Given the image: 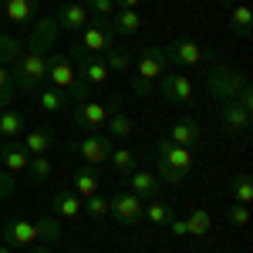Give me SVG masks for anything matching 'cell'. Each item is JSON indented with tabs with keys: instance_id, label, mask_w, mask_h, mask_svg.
<instances>
[{
	"instance_id": "6da1fadb",
	"label": "cell",
	"mask_w": 253,
	"mask_h": 253,
	"mask_svg": "<svg viewBox=\"0 0 253 253\" xmlns=\"http://www.w3.org/2000/svg\"><path fill=\"white\" fill-rule=\"evenodd\" d=\"M152 152H156L159 182H169V186L186 182V175H189V169H193V152H189L186 145H175V142H169V138L162 135V138H156Z\"/></svg>"
},
{
	"instance_id": "7a4b0ae2",
	"label": "cell",
	"mask_w": 253,
	"mask_h": 253,
	"mask_svg": "<svg viewBox=\"0 0 253 253\" xmlns=\"http://www.w3.org/2000/svg\"><path fill=\"white\" fill-rule=\"evenodd\" d=\"M206 95L216 98V101H230V98H243V101H253V91H250V81L243 71H236L230 64H219L213 61L210 64V71H206Z\"/></svg>"
},
{
	"instance_id": "3957f363",
	"label": "cell",
	"mask_w": 253,
	"mask_h": 253,
	"mask_svg": "<svg viewBox=\"0 0 253 253\" xmlns=\"http://www.w3.org/2000/svg\"><path fill=\"white\" fill-rule=\"evenodd\" d=\"M47 81L54 88H61L71 101H88V95H91V84L78 78L75 61H71L68 51H51L47 54Z\"/></svg>"
},
{
	"instance_id": "277c9868",
	"label": "cell",
	"mask_w": 253,
	"mask_h": 253,
	"mask_svg": "<svg viewBox=\"0 0 253 253\" xmlns=\"http://www.w3.org/2000/svg\"><path fill=\"white\" fill-rule=\"evenodd\" d=\"M10 78L17 84V91H38V88H44L47 84V54L24 47V54L14 61Z\"/></svg>"
},
{
	"instance_id": "5b68a950",
	"label": "cell",
	"mask_w": 253,
	"mask_h": 253,
	"mask_svg": "<svg viewBox=\"0 0 253 253\" xmlns=\"http://www.w3.org/2000/svg\"><path fill=\"white\" fill-rule=\"evenodd\" d=\"M118 108V98H108V101H75L71 105V122H75V128H81V132H95V128H105V122H108V115Z\"/></svg>"
},
{
	"instance_id": "8992f818",
	"label": "cell",
	"mask_w": 253,
	"mask_h": 253,
	"mask_svg": "<svg viewBox=\"0 0 253 253\" xmlns=\"http://www.w3.org/2000/svg\"><path fill=\"white\" fill-rule=\"evenodd\" d=\"M115 27L108 24V17L101 20H88V27L81 31V41H78V51L81 54H95V58H101L112 44H115Z\"/></svg>"
},
{
	"instance_id": "52a82bcc",
	"label": "cell",
	"mask_w": 253,
	"mask_h": 253,
	"mask_svg": "<svg viewBox=\"0 0 253 253\" xmlns=\"http://www.w3.org/2000/svg\"><path fill=\"white\" fill-rule=\"evenodd\" d=\"M156 95L162 101H172V105H193V98H196L193 78L189 75H179V71H166L156 81Z\"/></svg>"
},
{
	"instance_id": "ba28073f",
	"label": "cell",
	"mask_w": 253,
	"mask_h": 253,
	"mask_svg": "<svg viewBox=\"0 0 253 253\" xmlns=\"http://www.w3.org/2000/svg\"><path fill=\"white\" fill-rule=\"evenodd\" d=\"M162 51H166V61L172 64L175 71H179V68H196V64H203V58L206 61L213 58V51H203V47L189 38L169 41V44H162Z\"/></svg>"
},
{
	"instance_id": "9c48e42d",
	"label": "cell",
	"mask_w": 253,
	"mask_h": 253,
	"mask_svg": "<svg viewBox=\"0 0 253 253\" xmlns=\"http://www.w3.org/2000/svg\"><path fill=\"white\" fill-rule=\"evenodd\" d=\"M166 71H169V61H166L162 44H149V47H142V51H138V61H135V78L138 81L156 84Z\"/></svg>"
},
{
	"instance_id": "30bf717a",
	"label": "cell",
	"mask_w": 253,
	"mask_h": 253,
	"mask_svg": "<svg viewBox=\"0 0 253 253\" xmlns=\"http://www.w3.org/2000/svg\"><path fill=\"white\" fill-rule=\"evenodd\" d=\"M250 112L253 101H243V98H230L219 105V128L226 135H236V132H247L250 128Z\"/></svg>"
},
{
	"instance_id": "8fae6325",
	"label": "cell",
	"mask_w": 253,
	"mask_h": 253,
	"mask_svg": "<svg viewBox=\"0 0 253 253\" xmlns=\"http://www.w3.org/2000/svg\"><path fill=\"white\" fill-rule=\"evenodd\" d=\"M142 199L135 193H128V189H118L112 199H108V216L115 219L118 226H135L138 219H142Z\"/></svg>"
},
{
	"instance_id": "7c38bea8",
	"label": "cell",
	"mask_w": 253,
	"mask_h": 253,
	"mask_svg": "<svg viewBox=\"0 0 253 253\" xmlns=\"http://www.w3.org/2000/svg\"><path fill=\"white\" fill-rule=\"evenodd\" d=\"M112 138L108 135H98V132H88V135L78 142V156L84 159V166H105L108 156H112Z\"/></svg>"
},
{
	"instance_id": "4fadbf2b",
	"label": "cell",
	"mask_w": 253,
	"mask_h": 253,
	"mask_svg": "<svg viewBox=\"0 0 253 253\" xmlns=\"http://www.w3.org/2000/svg\"><path fill=\"white\" fill-rule=\"evenodd\" d=\"M3 243L7 247H34L38 243V223L17 216V219H7L3 223Z\"/></svg>"
},
{
	"instance_id": "5bb4252c",
	"label": "cell",
	"mask_w": 253,
	"mask_h": 253,
	"mask_svg": "<svg viewBox=\"0 0 253 253\" xmlns=\"http://www.w3.org/2000/svg\"><path fill=\"white\" fill-rule=\"evenodd\" d=\"M58 34H61V27H58V20H54V14H51V17H47V14H44V17H34V31H31V38H27V47L51 54Z\"/></svg>"
},
{
	"instance_id": "9a60e30c",
	"label": "cell",
	"mask_w": 253,
	"mask_h": 253,
	"mask_svg": "<svg viewBox=\"0 0 253 253\" xmlns=\"http://www.w3.org/2000/svg\"><path fill=\"white\" fill-rule=\"evenodd\" d=\"M125 189L135 193L142 203H149V199H156V196H159L162 182H159V175L149 172V169H132V172L125 175Z\"/></svg>"
},
{
	"instance_id": "2e32d148",
	"label": "cell",
	"mask_w": 253,
	"mask_h": 253,
	"mask_svg": "<svg viewBox=\"0 0 253 253\" xmlns=\"http://www.w3.org/2000/svg\"><path fill=\"white\" fill-rule=\"evenodd\" d=\"M54 20H58L61 31H68V34H81L84 27H88V10H84V3H78V0H64L61 3V10L54 14Z\"/></svg>"
},
{
	"instance_id": "e0dca14e",
	"label": "cell",
	"mask_w": 253,
	"mask_h": 253,
	"mask_svg": "<svg viewBox=\"0 0 253 253\" xmlns=\"http://www.w3.org/2000/svg\"><path fill=\"white\" fill-rule=\"evenodd\" d=\"M27 162H31V156H27V149L20 145V138H7L3 145H0V166L7 169V172H27Z\"/></svg>"
},
{
	"instance_id": "ac0fdd59",
	"label": "cell",
	"mask_w": 253,
	"mask_h": 253,
	"mask_svg": "<svg viewBox=\"0 0 253 253\" xmlns=\"http://www.w3.org/2000/svg\"><path fill=\"white\" fill-rule=\"evenodd\" d=\"M0 10H3V17L14 20V24H31L41 10V0H3Z\"/></svg>"
},
{
	"instance_id": "d6986e66",
	"label": "cell",
	"mask_w": 253,
	"mask_h": 253,
	"mask_svg": "<svg viewBox=\"0 0 253 253\" xmlns=\"http://www.w3.org/2000/svg\"><path fill=\"white\" fill-rule=\"evenodd\" d=\"M98 186H101V179H98L95 166H81V169L71 172V186H68V189L75 196H81V199H88V196L98 193Z\"/></svg>"
},
{
	"instance_id": "ffe728a7",
	"label": "cell",
	"mask_w": 253,
	"mask_h": 253,
	"mask_svg": "<svg viewBox=\"0 0 253 253\" xmlns=\"http://www.w3.org/2000/svg\"><path fill=\"white\" fill-rule=\"evenodd\" d=\"M169 142H175V145H186V149H193L196 142L203 138V128L196 125L193 118H179V122H172L169 125Z\"/></svg>"
},
{
	"instance_id": "44dd1931",
	"label": "cell",
	"mask_w": 253,
	"mask_h": 253,
	"mask_svg": "<svg viewBox=\"0 0 253 253\" xmlns=\"http://www.w3.org/2000/svg\"><path fill=\"white\" fill-rule=\"evenodd\" d=\"M20 145L27 149V156H47L51 145H54V132L51 128H24Z\"/></svg>"
},
{
	"instance_id": "7402d4cb",
	"label": "cell",
	"mask_w": 253,
	"mask_h": 253,
	"mask_svg": "<svg viewBox=\"0 0 253 253\" xmlns=\"http://www.w3.org/2000/svg\"><path fill=\"white\" fill-rule=\"evenodd\" d=\"M51 210L61 219H75V216H81V196H75L68 186H61L58 193L51 196Z\"/></svg>"
},
{
	"instance_id": "603a6c76",
	"label": "cell",
	"mask_w": 253,
	"mask_h": 253,
	"mask_svg": "<svg viewBox=\"0 0 253 253\" xmlns=\"http://www.w3.org/2000/svg\"><path fill=\"white\" fill-rule=\"evenodd\" d=\"M41 108L51 112V115H64V112H71V98L54 84H44L41 88Z\"/></svg>"
},
{
	"instance_id": "cb8c5ba5",
	"label": "cell",
	"mask_w": 253,
	"mask_h": 253,
	"mask_svg": "<svg viewBox=\"0 0 253 253\" xmlns=\"http://www.w3.org/2000/svg\"><path fill=\"white\" fill-rule=\"evenodd\" d=\"M101 61H105V68L112 71V75H125L135 61H132V51L128 47H118V44H112L105 54H101Z\"/></svg>"
},
{
	"instance_id": "d4e9b609",
	"label": "cell",
	"mask_w": 253,
	"mask_h": 253,
	"mask_svg": "<svg viewBox=\"0 0 253 253\" xmlns=\"http://www.w3.org/2000/svg\"><path fill=\"white\" fill-rule=\"evenodd\" d=\"M172 216H175V210L169 203H162V199H149V203L142 206V219H149L152 226H169Z\"/></svg>"
},
{
	"instance_id": "484cf974",
	"label": "cell",
	"mask_w": 253,
	"mask_h": 253,
	"mask_svg": "<svg viewBox=\"0 0 253 253\" xmlns=\"http://www.w3.org/2000/svg\"><path fill=\"white\" fill-rule=\"evenodd\" d=\"M24 128H27V122H24V115H20L14 105L0 112V135H3V138H20V135H24Z\"/></svg>"
},
{
	"instance_id": "4316f807",
	"label": "cell",
	"mask_w": 253,
	"mask_h": 253,
	"mask_svg": "<svg viewBox=\"0 0 253 253\" xmlns=\"http://www.w3.org/2000/svg\"><path fill=\"white\" fill-rule=\"evenodd\" d=\"M112 27L122 38H132V34L142 31V17H138V10H115V24Z\"/></svg>"
},
{
	"instance_id": "83f0119b",
	"label": "cell",
	"mask_w": 253,
	"mask_h": 253,
	"mask_svg": "<svg viewBox=\"0 0 253 253\" xmlns=\"http://www.w3.org/2000/svg\"><path fill=\"white\" fill-rule=\"evenodd\" d=\"M24 47H27V44H24L20 38H14V34H0V64L10 68V64L24 54Z\"/></svg>"
},
{
	"instance_id": "f1b7e54d",
	"label": "cell",
	"mask_w": 253,
	"mask_h": 253,
	"mask_svg": "<svg viewBox=\"0 0 253 253\" xmlns=\"http://www.w3.org/2000/svg\"><path fill=\"white\" fill-rule=\"evenodd\" d=\"M105 128H108V135H118V138H125V135H132L135 132V122L125 115L122 108H115L112 115H108V122H105Z\"/></svg>"
},
{
	"instance_id": "f546056e",
	"label": "cell",
	"mask_w": 253,
	"mask_h": 253,
	"mask_svg": "<svg viewBox=\"0 0 253 253\" xmlns=\"http://www.w3.org/2000/svg\"><path fill=\"white\" fill-rule=\"evenodd\" d=\"M250 24H253V10L247 7V3L230 7V27H233L240 38H247V34H250Z\"/></svg>"
},
{
	"instance_id": "4dcf8cb0",
	"label": "cell",
	"mask_w": 253,
	"mask_h": 253,
	"mask_svg": "<svg viewBox=\"0 0 253 253\" xmlns=\"http://www.w3.org/2000/svg\"><path fill=\"white\" fill-rule=\"evenodd\" d=\"M34 223H38V240L44 243V247H51V243H58V240H61L58 216H41V219H34Z\"/></svg>"
},
{
	"instance_id": "1f68e13d",
	"label": "cell",
	"mask_w": 253,
	"mask_h": 253,
	"mask_svg": "<svg viewBox=\"0 0 253 253\" xmlns=\"http://www.w3.org/2000/svg\"><path fill=\"white\" fill-rule=\"evenodd\" d=\"M51 172H54V162L47 156H31V162H27V179L31 182H47Z\"/></svg>"
},
{
	"instance_id": "d6a6232c",
	"label": "cell",
	"mask_w": 253,
	"mask_h": 253,
	"mask_svg": "<svg viewBox=\"0 0 253 253\" xmlns=\"http://www.w3.org/2000/svg\"><path fill=\"white\" fill-rule=\"evenodd\" d=\"M108 162H112V169H115V172H122V175H128L132 169H138V156L132 152V149H112Z\"/></svg>"
},
{
	"instance_id": "836d02e7",
	"label": "cell",
	"mask_w": 253,
	"mask_h": 253,
	"mask_svg": "<svg viewBox=\"0 0 253 253\" xmlns=\"http://www.w3.org/2000/svg\"><path fill=\"white\" fill-rule=\"evenodd\" d=\"M186 223H189V236H193V240H199V236L210 233V226H213V216H210V210H193Z\"/></svg>"
},
{
	"instance_id": "e575fe53",
	"label": "cell",
	"mask_w": 253,
	"mask_h": 253,
	"mask_svg": "<svg viewBox=\"0 0 253 253\" xmlns=\"http://www.w3.org/2000/svg\"><path fill=\"white\" fill-rule=\"evenodd\" d=\"M81 213L88 216V219H105V216H108V199H105V196L101 193H95V196H88V199H84V203H81Z\"/></svg>"
},
{
	"instance_id": "d590c367",
	"label": "cell",
	"mask_w": 253,
	"mask_h": 253,
	"mask_svg": "<svg viewBox=\"0 0 253 253\" xmlns=\"http://www.w3.org/2000/svg\"><path fill=\"white\" fill-rule=\"evenodd\" d=\"M230 193H233V199L240 203V206H250V199H253V179H250V175H233Z\"/></svg>"
},
{
	"instance_id": "8d00e7d4",
	"label": "cell",
	"mask_w": 253,
	"mask_h": 253,
	"mask_svg": "<svg viewBox=\"0 0 253 253\" xmlns=\"http://www.w3.org/2000/svg\"><path fill=\"white\" fill-rule=\"evenodd\" d=\"M14 98H17V84H14V78H10V71L0 64V112L10 108Z\"/></svg>"
},
{
	"instance_id": "74e56055",
	"label": "cell",
	"mask_w": 253,
	"mask_h": 253,
	"mask_svg": "<svg viewBox=\"0 0 253 253\" xmlns=\"http://www.w3.org/2000/svg\"><path fill=\"white\" fill-rule=\"evenodd\" d=\"M84 10H88L91 20L112 17V14H115V0H84Z\"/></svg>"
},
{
	"instance_id": "f35d334b",
	"label": "cell",
	"mask_w": 253,
	"mask_h": 253,
	"mask_svg": "<svg viewBox=\"0 0 253 253\" xmlns=\"http://www.w3.org/2000/svg\"><path fill=\"white\" fill-rule=\"evenodd\" d=\"M226 223H230V226H247V223H250V206H240V203L230 206V210H226Z\"/></svg>"
},
{
	"instance_id": "ab89813d",
	"label": "cell",
	"mask_w": 253,
	"mask_h": 253,
	"mask_svg": "<svg viewBox=\"0 0 253 253\" xmlns=\"http://www.w3.org/2000/svg\"><path fill=\"white\" fill-rule=\"evenodd\" d=\"M14 193H17V175L3 169L0 172V199H7V196H14Z\"/></svg>"
},
{
	"instance_id": "60d3db41",
	"label": "cell",
	"mask_w": 253,
	"mask_h": 253,
	"mask_svg": "<svg viewBox=\"0 0 253 253\" xmlns=\"http://www.w3.org/2000/svg\"><path fill=\"white\" fill-rule=\"evenodd\" d=\"M169 230H172V236H189V223L182 216H172L169 219Z\"/></svg>"
},
{
	"instance_id": "b9f144b4",
	"label": "cell",
	"mask_w": 253,
	"mask_h": 253,
	"mask_svg": "<svg viewBox=\"0 0 253 253\" xmlns=\"http://www.w3.org/2000/svg\"><path fill=\"white\" fill-rule=\"evenodd\" d=\"M132 91H135V95H152V91H156V84H149V81H138V78H132Z\"/></svg>"
},
{
	"instance_id": "7bdbcfd3",
	"label": "cell",
	"mask_w": 253,
	"mask_h": 253,
	"mask_svg": "<svg viewBox=\"0 0 253 253\" xmlns=\"http://www.w3.org/2000/svg\"><path fill=\"white\" fill-rule=\"evenodd\" d=\"M142 0H115V10H135Z\"/></svg>"
},
{
	"instance_id": "ee69618b",
	"label": "cell",
	"mask_w": 253,
	"mask_h": 253,
	"mask_svg": "<svg viewBox=\"0 0 253 253\" xmlns=\"http://www.w3.org/2000/svg\"><path fill=\"white\" fill-rule=\"evenodd\" d=\"M34 253H54L51 247H34Z\"/></svg>"
},
{
	"instance_id": "f6af8a7d",
	"label": "cell",
	"mask_w": 253,
	"mask_h": 253,
	"mask_svg": "<svg viewBox=\"0 0 253 253\" xmlns=\"http://www.w3.org/2000/svg\"><path fill=\"white\" fill-rule=\"evenodd\" d=\"M0 253H14V247H7V243H3V247H0Z\"/></svg>"
},
{
	"instance_id": "bcb514c9",
	"label": "cell",
	"mask_w": 253,
	"mask_h": 253,
	"mask_svg": "<svg viewBox=\"0 0 253 253\" xmlns=\"http://www.w3.org/2000/svg\"><path fill=\"white\" fill-rule=\"evenodd\" d=\"M68 253H81V250H68Z\"/></svg>"
},
{
	"instance_id": "7dc6e473",
	"label": "cell",
	"mask_w": 253,
	"mask_h": 253,
	"mask_svg": "<svg viewBox=\"0 0 253 253\" xmlns=\"http://www.w3.org/2000/svg\"><path fill=\"white\" fill-rule=\"evenodd\" d=\"M0 17H3V10H0Z\"/></svg>"
},
{
	"instance_id": "c3c4849f",
	"label": "cell",
	"mask_w": 253,
	"mask_h": 253,
	"mask_svg": "<svg viewBox=\"0 0 253 253\" xmlns=\"http://www.w3.org/2000/svg\"><path fill=\"white\" fill-rule=\"evenodd\" d=\"M58 3H64V0H58Z\"/></svg>"
},
{
	"instance_id": "681fc988",
	"label": "cell",
	"mask_w": 253,
	"mask_h": 253,
	"mask_svg": "<svg viewBox=\"0 0 253 253\" xmlns=\"http://www.w3.org/2000/svg\"><path fill=\"white\" fill-rule=\"evenodd\" d=\"M142 253H149V250H142Z\"/></svg>"
}]
</instances>
